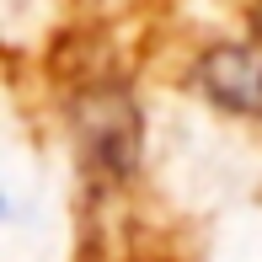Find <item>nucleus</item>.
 I'll use <instances>...</instances> for the list:
<instances>
[{"instance_id":"f257e3e1","label":"nucleus","mask_w":262,"mask_h":262,"mask_svg":"<svg viewBox=\"0 0 262 262\" xmlns=\"http://www.w3.org/2000/svg\"><path fill=\"white\" fill-rule=\"evenodd\" d=\"M204 91L241 118H262V54L220 49L204 59Z\"/></svg>"}]
</instances>
